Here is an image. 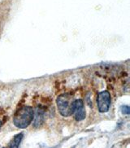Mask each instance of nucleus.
<instances>
[{
    "mask_svg": "<svg viewBox=\"0 0 130 148\" xmlns=\"http://www.w3.org/2000/svg\"><path fill=\"white\" fill-rule=\"evenodd\" d=\"M34 111L31 107L26 106L19 109L14 115L13 124L20 129H25L34 121Z\"/></svg>",
    "mask_w": 130,
    "mask_h": 148,
    "instance_id": "obj_1",
    "label": "nucleus"
},
{
    "mask_svg": "<svg viewBox=\"0 0 130 148\" xmlns=\"http://www.w3.org/2000/svg\"><path fill=\"white\" fill-rule=\"evenodd\" d=\"M73 97L68 94L61 95L57 98V107L61 116L68 117L73 115Z\"/></svg>",
    "mask_w": 130,
    "mask_h": 148,
    "instance_id": "obj_2",
    "label": "nucleus"
},
{
    "mask_svg": "<svg viewBox=\"0 0 130 148\" xmlns=\"http://www.w3.org/2000/svg\"><path fill=\"white\" fill-rule=\"evenodd\" d=\"M111 95L108 91L100 92L97 97V105L100 112L105 113L107 112L111 106Z\"/></svg>",
    "mask_w": 130,
    "mask_h": 148,
    "instance_id": "obj_3",
    "label": "nucleus"
},
{
    "mask_svg": "<svg viewBox=\"0 0 130 148\" xmlns=\"http://www.w3.org/2000/svg\"><path fill=\"white\" fill-rule=\"evenodd\" d=\"M73 114L77 121H81L86 118V111L84 108V103L81 99L74 100Z\"/></svg>",
    "mask_w": 130,
    "mask_h": 148,
    "instance_id": "obj_4",
    "label": "nucleus"
},
{
    "mask_svg": "<svg viewBox=\"0 0 130 148\" xmlns=\"http://www.w3.org/2000/svg\"><path fill=\"white\" fill-rule=\"evenodd\" d=\"M34 124L33 125L35 127V128H38V127L41 126L42 124L43 123L44 121V111L42 108H38L37 111H36V114L34 115Z\"/></svg>",
    "mask_w": 130,
    "mask_h": 148,
    "instance_id": "obj_5",
    "label": "nucleus"
},
{
    "mask_svg": "<svg viewBox=\"0 0 130 148\" xmlns=\"http://www.w3.org/2000/svg\"><path fill=\"white\" fill-rule=\"evenodd\" d=\"M23 137H24V135H23L22 133L16 135L14 137V138L11 141V143L8 144L9 147H18L20 146L21 143L22 139H23Z\"/></svg>",
    "mask_w": 130,
    "mask_h": 148,
    "instance_id": "obj_6",
    "label": "nucleus"
},
{
    "mask_svg": "<svg viewBox=\"0 0 130 148\" xmlns=\"http://www.w3.org/2000/svg\"><path fill=\"white\" fill-rule=\"evenodd\" d=\"M121 112L122 113L125 115H129V106H122Z\"/></svg>",
    "mask_w": 130,
    "mask_h": 148,
    "instance_id": "obj_7",
    "label": "nucleus"
},
{
    "mask_svg": "<svg viewBox=\"0 0 130 148\" xmlns=\"http://www.w3.org/2000/svg\"><path fill=\"white\" fill-rule=\"evenodd\" d=\"M0 126H1V121H0Z\"/></svg>",
    "mask_w": 130,
    "mask_h": 148,
    "instance_id": "obj_8",
    "label": "nucleus"
}]
</instances>
